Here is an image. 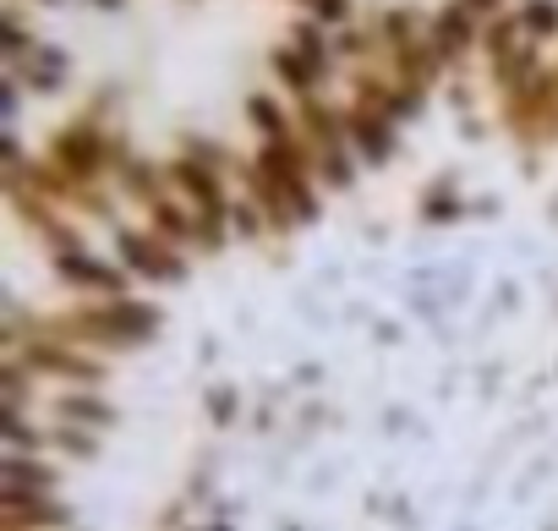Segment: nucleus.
Here are the masks:
<instances>
[{
	"label": "nucleus",
	"instance_id": "2",
	"mask_svg": "<svg viewBox=\"0 0 558 531\" xmlns=\"http://www.w3.org/2000/svg\"><path fill=\"white\" fill-rule=\"evenodd\" d=\"M56 275H61L72 291H88V297H121V291H126V269H110L105 257H94V252H83V246L56 252Z\"/></svg>",
	"mask_w": 558,
	"mask_h": 531
},
{
	"label": "nucleus",
	"instance_id": "4",
	"mask_svg": "<svg viewBox=\"0 0 558 531\" xmlns=\"http://www.w3.org/2000/svg\"><path fill=\"white\" fill-rule=\"evenodd\" d=\"M56 411H61L66 422H88V427H110V422H116V411H110L105 400H94V395H66Z\"/></svg>",
	"mask_w": 558,
	"mask_h": 531
},
{
	"label": "nucleus",
	"instance_id": "1",
	"mask_svg": "<svg viewBox=\"0 0 558 531\" xmlns=\"http://www.w3.org/2000/svg\"><path fill=\"white\" fill-rule=\"evenodd\" d=\"M116 257H121V269L137 275V280H175L181 275V246L165 241L154 225L148 230H121L116 236Z\"/></svg>",
	"mask_w": 558,
	"mask_h": 531
},
{
	"label": "nucleus",
	"instance_id": "3",
	"mask_svg": "<svg viewBox=\"0 0 558 531\" xmlns=\"http://www.w3.org/2000/svg\"><path fill=\"white\" fill-rule=\"evenodd\" d=\"M514 17H520L525 39H547V34H558V0H525Z\"/></svg>",
	"mask_w": 558,
	"mask_h": 531
}]
</instances>
